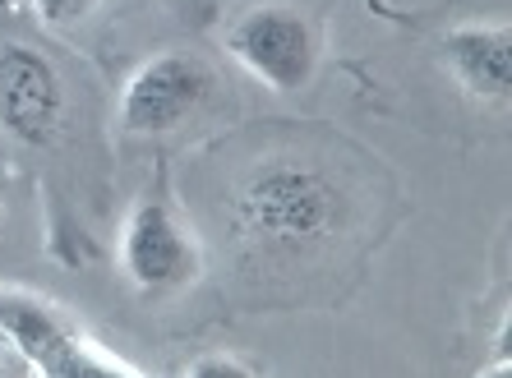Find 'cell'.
Returning <instances> with one entry per match:
<instances>
[{
    "label": "cell",
    "instance_id": "cell-11",
    "mask_svg": "<svg viewBox=\"0 0 512 378\" xmlns=\"http://www.w3.org/2000/svg\"><path fill=\"white\" fill-rule=\"evenodd\" d=\"M480 378H512V374H508V360H499V365L489 369V374H480Z\"/></svg>",
    "mask_w": 512,
    "mask_h": 378
},
{
    "label": "cell",
    "instance_id": "cell-9",
    "mask_svg": "<svg viewBox=\"0 0 512 378\" xmlns=\"http://www.w3.org/2000/svg\"><path fill=\"white\" fill-rule=\"evenodd\" d=\"M0 378H42L37 365L28 360V351L19 346V337L5 323H0Z\"/></svg>",
    "mask_w": 512,
    "mask_h": 378
},
{
    "label": "cell",
    "instance_id": "cell-4",
    "mask_svg": "<svg viewBox=\"0 0 512 378\" xmlns=\"http://www.w3.org/2000/svg\"><path fill=\"white\" fill-rule=\"evenodd\" d=\"M227 47L245 70L259 74L277 93H296L314 74V33L286 5H259L240 14L227 33Z\"/></svg>",
    "mask_w": 512,
    "mask_h": 378
},
{
    "label": "cell",
    "instance_id": "cell-6",
    "mask_svg": "<svg viewBox=\"0 0 512 378\" xmlns=\"http://www.w3.org/2000/svg\"><path fill=\"white\" fill-rule=\"evenodd\" d=\"M0 323L19 337V346L28 351V360L42 378H139L125 365H116L111 355H102L97 346H88L47 305H37L28 296L0 291Z\"/></svg>",
    "mask_w": 512,
    "mask_h": 378
},
{
    "label": "cell",
    "instance_id": "cell-8",
    "mask_svg": "<svg viewBox=\"0 0 512 378\" xmlns=\"http://www.w3.org/2000/svg\"><path fill=\"white\" fill-rule=\"evenodd\" d=\"M102 0H33V10L47 19L51 28H70V24H84L88 14H97Z\"/></svg>",
    "mask_w": 512,
    "mask_h": 378
},
{
    "label": "cell",
    "instance_id": "cell-3",
    "mask_svg": "<svg viewBox=\"0 0 512 378\" xmlns=\"http://www.w3.org/2000/svg\"><path fill=\"white\" fill-rule=\"evenodd\" d=\"M217 97V74L190 51L148 60L125 88L120 125L125 134H171L190 125L208 102Z\"/></svg>",
    "mask_w": 512,
    "mask_h": 378
},
{
    "label": "cell",
    "instance_id": "cell-1",
    "mask_svg": "<svg viewBox=\"0 0 512 378\" xmlns=\"http://www.w3.org/2000/svg\"><path fill=\"white\" fill-rule=\"evenodd\" d=\"M346 189L314 157H268L231 194V226L259 254H314L342 231Z\"/></svg>",
    "mask_w": 512,
    "mask_h": 378
},
{
    "label": "cell",
    "instance_id": "cell-2",
    "mask_svg": "<svg viewBox=\"0 0 512 378\" xmlns=\"http://www.w3.org/2000/svg\"><path fill=\"white\" fill-rule=\"evenodd\" d=\"M120 263L143 296H167L194 282L199 249L171 208L167 180H153V189H143V199L134 203L125 236H120Z\"/></svg>",
    "mask_w": 512,
    "mask_h": 378
},
{
    "label": "cell",
    "instance_id": "cell-10",
    "mask_svg": "<svg viewBox=\"0 0 512 378\" xmlns=\"http://www.w3.org/2000/svg\"><path fill=\"white\" fill-rule=\"evenodd\" d=\"M185 378H254V369L245 360H236V355H203V360L190 365Z\"/></svg>",
    "mask_w": 512,
    "mask_h": 378
},
{
    "label": "cell",
    "instance_id": "cell-7",
    "mask_svg": "<svg viewBox=\"0 0 512 378\" xmlns=\"http://www.w3.org/2000/svg\"><path fill=\"white\" fill-rule=\"evenodd\" d=\"M443 60L471 97L508 102L512 93V37L508 28H457L443 42Z\"/></svg>",
    "mask_w": 512,
    "mask_h": 378
},
{
    "label": "cell",
    "instance_id": "cell-5",
    "mask_svg": "<svg viewBox=\"0 0 512 378\" xmlns=\"http://www.w3.org/2000/svg\"><path fill=\"white\" fill-rule=\"evenodd\" d=\"M65 120V83L56 65L28 42L0 37V130L24 143H47Z\"/></svg>",
    "mask_w": 512,
    "mask_h": 378
}]
</instances>
